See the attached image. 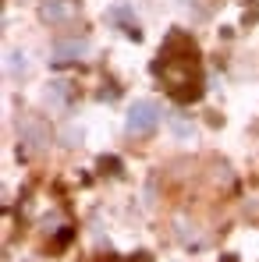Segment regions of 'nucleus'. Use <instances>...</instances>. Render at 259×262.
Returning a JSON list of instances; mask_svg holds the SVG:
<instances>
[{"mask_svg":"<svg viewBox=\"0 0 259 262\" xmlns=\"http://www.w3.org/2000/svg\"><path fill=\"white\" fill-rule=\"evenodd\" d=\"M99 167H103L107 174H117V167H121V163H117L114 156H107V160H99Z\"/></svg>","mask_w":259,"mask_h":262,"instance_id":"6","label":"nucleus"},{"mask_svg":"<svg viewBox=\"0 0 259 262\" xmlns=\"http://www.w3.org/2000/svg\"><path fill=\"white\" fill-rule=\"evenodd\" d=\"M53 53H57V60H82L89 53V43L86 39H64L53 46Z\"/></svg>","mask_w":259,"mask_h":262,"instance_id":"4","label":"nucleus"},{"mask_svg":"<svg viewBox=\"0 0 259 262\" xmlns=\"http://www.w3.org/2000/svg\"><path fill=\"white\" fill-rule=\"evenodd\" d=\"M156 124H160V106H156L153 99H138V103H131V106H128V117H125L128 135L146 138V135L156 131Z\"/></svg>","mask_w":259,"mask_h":262,"instance_id":"2","label":"nucleus"},{"mask_svg":"<svg viewBox=\"0 0 259 262\" xmlns=\"http://www.w3.org/2000/svg\"><path fill=\"white\" fill-rule=\"evenodd\" d=\"M164 89L171 92L174 103H195L203 96V71H199V46L192 43L185 32H181V50H174V43L167 39L160 57L153 60L149 68Z\"/></svg>","mask_w":259,"mask_h":262,"instance_id":"1","label":"nucleus"},{"mask_svg":"<svg viewBox=\"0 0 259 262\" xmlns=\"http://www.w3.org/2000/svg\"><path fill=\"white\" fill-rule=\"evenodd\" d=\"M82 14V0H39V21L43 25H68Z\"/></svg>","mask_w":259,"mask_h":262,"instance_id":"3","label":"nucleus"},{"mask_svg":"<svg viewBox=\"0 0 259 262\" xmlns=\"http://www.w3.org/2000/svg\"><path fill=\"white\" fill-rule=\"evenodd\" d=\"M128 262H149V255H146V252H138V255H131Z\"/></svg>","mask_w":259,"mask_h":262,"instance_id":"7","label":"nucleus"},{"mask_svg":"<svg viewBox=\"0 0 259 262\" xmlns=\"http://www.w3.org/2000/svg\"><path fill=\"white\" fill-rule=\"evenodd\" d=\"M4 68H7V75H14V71H25V60H22V53H18V50H7V57H4Z\"/></svg>","mask_w":259,"mask_h":262,"instance_id":"5","label":"nucleus"}]
</instances>
